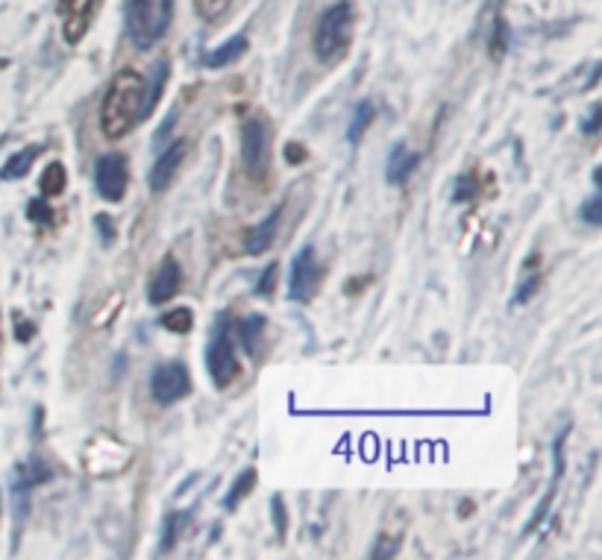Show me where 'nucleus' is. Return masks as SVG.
Listing matches in <instances>:
<instances>
[{
  "label": "nucleus",
  "mask_w": 602,
  "mask_h": 560,
  "mask_svg": "<svg viewBox=\"0 0 602 560\" xmlns=\"http://www.w3.org/2000/svg\"><path fill=\"white\" fill-rule=\"evenodd\" d=\"M148 115V80L132 68L118 71L100 103V132L109 141H121Z\"/></svg>",
  "instance_id": "f257e3e1"
},
{
  "label": "nucleus",
  "mask_w": 602,
  "mask_h": 560,
  "mask_svg": "<svg viewBox=\"0 0 602 560\" xmlns=\"http://www.w3.org/2000/svg\"><path fill=\"white\" fill-rule=\"evenodd\" d=\"M355 9L353 0H338L329 9H323L318 18L315 32H311V50H315L320 65H338L347 56L353 44Z\"/></svg>",
  "instance_id": "f03ea898"
},
{
  "label": "nucleus",
  "mask_w": 602,
  "mask_h": 560,
  "mask_svg": "<svg viewBox=\"0 0 602 560\" xmlns=\"http://www.w3.org/2000/svg\"><path fill=\"white\" fill-rule=\"evenodd\" d=\"M174 21V0H127L124 24L127 36L136 50L156 48L171 30Z\"/></svg>",
  "instance_id": "7ed1b4c3"
},
{
  "label": "nucleus",
  "mask_w": 602,
  "mask_h": 560,
  "mask_svg": "<svg viewBox=\"0 0 602 560\" xmlns=\"http://www.w3.org/2000/svg\"><path fill=\"white\" fill-rule=\"evenodd\" d=\"M271 144H274V129L271 120L262 115H253L244 120L241 127V164L250 179L265 182L271 173Z\"/></svg>",
  "instance_id": "20e7f679"
},
{
  "label": "nucleus",
  "mask_w": 602,
  "mask_h": 560,
  "mask_svg": "<svg viewBox=\"0 0 602 560\" xmlns=\"http://www.w3.org/2000/svg\"><path fill=\"white\" fill-rule=\"evenodd\" d=\"M206 369L215 387H227L238 378L241 364L236 355V341H232L229 329H215L211 341L206 346Z\"/></svg>",
  "instance_id": "39448f33"
},
{
  "label": "nucleus",
  "mask_w": 602,
  "mask_h": 560,
  "mask_svg": "<svg viewBox=\"0 0 602 560\" xmlns=\"http://www.w3.org/2000/svg\"><path fill=\"white\" fill-rule=\"evenodd\" d=\"M94 188L109 203H121L130 188V162L124 153H106L94 164Z\"/></svg>",
  "instance_id": "423d86ee"
},
{
  "label": "nucleus",
  "mask_w": 602,
  "mask_h": 560,
  "mask_svg": "<svg viewBox=\"0 0 602 560\" xmlns=\"http://www.w3.org/2000/svg\"><path fill=\"white\" fill-rule=\"evenodd\" d=\"M150 394L159 405H174L192 394V373L180 361L159 364L150 373Z\"/></svg>",
  "instance_id": "0eeeda50"
},
{
  "label": "nucleus",
  "mask_w": 602,
  "mask_h": 560,
  "mask_svg": "<svg viewBox=\"0 0 602 560\" xmlns=\"http://www.w3.org/2000/svg\"><path fill=\"white\" fill-rule=\"evenodd\" d=\"M318 282H320V262H318V253L315 246L306 244L303 250L294 255L292 262V279H288V297L297 299V302H309L315 297L318 290Z\"/></svg>",
  "instance_id": "6e6552de"
},
{
  "label": "nucleus",
  "mask_w": 602,
  "mask_h": 560,
  "mask_svg": "<svg viewBox=\"0 0 602 560\" xmlns=\"http://www.w3.org/2000/svg\"><path fill=\"white\" fill-rule=\"evenodd\" d=\"M57 13L62 18L65 41H68L71 48H76L94 24V18L100 13V0H59Z\"/></svg>",
  "instance_id": "1a4fd4ad"
},
{
  "label": "nucleus",
  "mask_w": 602,
  "mask_h": 560,
  "mask_svg": "<svg viewBox=\"0 0 602 560\" xmlns=\"http://www.w3.org/2000/svg\"><path fill=\"white\" fill-rule=\"evenodd\" d=\"M185 153H188V144L183 138H176L171 147L156 159V164L150 167V176H148V185H150L153 194L168 191L171 182L176 179V173H180V164L185 159Z\"/></svg>",
  "instance_id": "9d476101"
},
{
  "label": "nucleus",
  "mask_w": 602,
  "mask_h": 560,
  "mask_svg": "<svg viewBox=\"0 0 602 560\" xmlns=\"http://www.w3.org/2000/svg\"><path fill=\"white\" fill-rule=\"evenodd\" d=\"M180 288H183V267L174 255H165L159 271H156L150 279V288H148L150 306H165V302L180 294Z\"/></svg>",
  "instance_id": "9b49d317"
},
{
  "label": "nucleus",
  "mask_w": 602,
  "mask_h": 560,
  "mask_svg": "<svg viewBox=\"0 0 602 560\" xmlns=\"http://www.w3.org/2000/svg\"><path fill=\"white\" fill-rule=\"evenodd\" d=\"M567 434H571V429H564L559 438H555V443H553V461H555V476H553V481H550V490H546V496H544V502L538 505V511H535V517H532V522L526 525V534L532 531V529H538V525L546 520V513H550V508H553V499H555V490H559V484H562V476H564V440H567Z\"/></svg>",
  "instance_id": "f8f14e48"
},
{
  "label": "nucleus",
  "mask_w": 602,
  "mask_h": 560,
  "mask_svg": "<svg viewBox=\"0 0 602 560\" xmlns=\"http://www.w3.org/2000/svg\"><path fill=\"white\" fill-rule=\"evenodd\" d=\"M420 164V153H411L406 147V141H400L397 147L391 150V156H388V171H385V179L391 185H403L406 179L418 171Z\"/></svg>",
  "instance_id": "ddd939ff"
},
{
  "label": "nucleus",
  "mask_w": 602,
  "mask_h": 560,
  "mask_svg": "<svg viewBox=\"0 0 602 560\" xmlns=\"http://www.w3.org/2000/svg\"><path fill=\"white\" fill-rule=\"evenodd\" d=\"M280 220H283V206H276L271 215H267L259 227L256 229H250V235H247V244H244V250H247L250 255H262L267 246L274 244V238H276V229H280Z\"/></svg>",
  "instance_id": "4468645a"
},
{
  "label": "nucleus",
  "mask_w": 602,
  "mask_h": 560,
  "mask_svg": "<svg viewBox=\"0 0 602 560\" xmlns=\"http://www.w3.org/2000/svg\"><path fill=\"white\" fill-rule=\"evenodd\" d=\"M247 50H250L247 36H232L229 41L218 44L215 50H209V53L203 56V62H206V68H227V65L238 62Z\"/></svg>",
  "instance_id": "2eb2a0df"
},
{
  "label": "nucleus",
  "mask_w": 602,
  "mask_h": 560,
  "mask_svg": "<svg viewBox=\"0 0 602 560\" xmlns=\"http://www.w3.org/2000/svg\"><path fill=\"white\" fill-rule=\"evenodd\" d=\"M41 150H44L41 144H30V147L18 150L15 156H9L6 164H4V171H0V179H6V182H13V179L27 176V173H30V167H32V162H36L39 156H41Z\"/></svg>",
  "instance_id": "dca6fc26"
},
{
  "label": "nucleus",
  "mask_w": 602,
  "mask_h": 560,
  "mask_svg": "<svg viewBox=\"0 0 602 560\" xmlns=\"http://www.w3.org/2000/svg\"><path fill=\"white\" fill-rule=\"evenodd\" d=\"M236 332H238V341H241L244 350H247L250 355H259L262 341H265V317L262 315L244 317V320H238Z\"/></svg>",
  "instance_id": "f3484780"
},
{
  "label": "nucleus",
  "mask_w": 602,
  "mask_h": 560,
  "mask_svg": "<svg viewBox=\"0 0 602 560\" xmlns=\"http://www.w3.org/2000/svg\"><path fill=\"white\" fill-rule=\"evenodd\" d=\"M256 481H259V476H256V469H253V467H250V469H241L238 478L232 481V487L227 490V499L220 502V505H224L227 511H236V508L241 505V502L250 496V490L256 487Z\"/></svg>",
  "instance_id": "a211bd4d"
},
{
  "label": "nucleus",
  "mask_w": 602,
  "mask_h": 560,
  "mask_svg": "<svg viewBox=\"0 0 602 560\" xmlns=\"http://www.w3.org/2000/svg\"><path fill=\"white\" fill-rule=\"evenodd\" d=\"M65 185H68V173H65V164L62 162H50L48 167H44L41 179H39L41 197H59L65 191Z\"/></svg>",
  "instance_id": "6ab92c4d"
},
{
  "label": "nucleus",
  "mask_w": 602,
  "mask_h": 560,
  "mask_svg": "<svg viewBox=\"0 0 602 560\" xmlns=\"http://www.w3.org/2000/svg\"><path fill=\"white\" fill-rule=\"evenodd\" d=\"M373 115H376V106L371 103V100H362V103L355 106L353 118H350V123H347V141H350V144H359V141H362L364 129L371 127Z\"/></svg>",
  "instance_id": "aec40b11"
},
{
  "label": "nucleus",
  "mask_w": 602,
  "mask_h": 560,
  "mask_svg": "<svg viewBox=\"0 0 602 560\" xmlns=\"http://www.w3.org/2000/svg\"><path fill=\"white\" fill-rule=\"evenodd\" d=\"M188 522V513H168L165 517V525H162V552H171V548L176 546V540H180V534L185 529Z\"/></svg>",
  "instance_id": "412c9836"
},
{
  "label": "nucleus",
  "mask_w": 602,
  "mask_h": 560,
  "mask_svg": "<svg viewBox=\"0 0 602 560\" xmlns=\"http://www.w3.org/2000/svg\"><path fill=\"white\" fill-rule=\"evenodd\" d=\"M194 4V13L200 21H206V24H215L227 15V9L232 6V0H192Z\"/></svg>",
  "instance_id": "4be33fe9"
},
{
  "label": "nucleus",
  "mask_w": 602,
  "mask_h": 560,
  "mask_svg": "<svg viewBox=\"0 0 602 560\" xmlns=\"http://www.w3.org/2000/svg\"><path fill=\"white\" fill-rule=\"evenodd\" d=\"M162 326L174 332V334H185L194 326V315L192 308H171L168 315H162Z\"/></svg>",
  "instance_id": "5701e85b"
},
{
  "label": "nucleus",
  "mask_w": 602,
  "mask_h": 560,
  "mask_svg": "<svg viewBox=\"0 0 602 560\" xmlns=\"http://www.w3.org/2000/svg\"><path fill=\"white\" fill-rule=\"evenodd\" d=\"M271 513H274V525H276V537L285 540L288 537V513H285V499L274 496L271 499Z\"/></svg>",
  "instance_id": "b1692460"
},
{
  "label": "nucleus",
  "mask_w": 602,
  "mask_h": 560,
  "mask_svg": "<svg viewBox=\"0 0 602 560\" xmlns=\"http://www.w3.org/2000/svg\"><path fill=\"white\" fill-rule=\"evenodd\" d=\"M276 262L274 264H267L265 271H262V276H259V282H256V297H271L274 294V285H276Z\"/></svg>",
  "instance_id": "393cba45"
},
{
  "label": "nucleus",
  "mask_w": 602,
  "mask_h": 560,
  "mask_svg": "<svg viewBox=\"0 0 602 560\" xmlns=\"http://www.w3.org/2000/svg\"><path fill=\"white\" fill-rule=\"evenodd\" d=\"M582 220L590 223V227H602V197H599V191L582 206Z\"/></svg>",
  "instance_id": "a878e982"
},
{
  "label": "nucleus",
  "mask_w": 602,
  "mask_h": 560,
  "mask_svg": "<svg viewBox=\"0 0 602 560\" xmlns=\"http://www.w3.org/2000/svg\"><path fill=\"white\" fill-rule=\"evenodd\" d=\"M94 227L100 229V241H103V246H109V244L115 241V235H118V232H115V223L109 220L106 215H97V218H94Z\"/></svg>",
  "instance_id": "bb28decb"
},
{
  "label": "nucleus",
  "mask_w": 602,
  "mask_h": 560,
  "mask_svg": "<svg viewBox=\"0 0 602 560\" xmlns=\"http://www.w3.org/2000/svg\"><path fill=\"white\" fill-rule=\"evenodd\" d=\"M391 555H397V540H388V537L382 534L376 540V546L371 548V557H391Z\"/></svg>",
  "instance_id": "cd10ccee"
},
{
  "label": "nucleus",
  "mask_w": 602,
  "mask_h": 560,
  "mask_svg": "<svg viewBox=\"0 0 602 560\" xmlns=\"http://www.w3.org/2000/svg\"><path fill=\"white\" fill-rule=\"evenodd\" d=\"M306 147L303 144H297V141H292V144H285V162L288 164H300V162H306Z\"/></svg>",
  "instance_id": "c85d7f7f"
},
{
  "label": "nucleus",
  "mask_w": 602,
  "mask_h": 560,
  "mask_svg": "<svg viewBox=\"0 0 602 560\" xmlns=\"http://www.w3.org/2000/svg\"><path fill=\"white\" fill-rule=\"evenodd\" d=\"M27 211H30V220H36V223H50L53 220V211L44 203H39V200H36V203H30Z\"/></svg>",
  "instance_id": "c756f323"
},
{
  "label": "nucleus",
  "mask_w": 602,
  "mask_h": 560,
  "mask_svg": "<svg viewBox=\"0 0 602 560\" xmlns=\"http://www.w3.org/2000/svg\"><path fill=\"white\" fill-rule=\"evenodd\" d=\"M599 118H602V109H599V103L590 109V115H588V120L582 123V132L585 136H597L599 132Z\"/></svg>",
  "instance_id": "7c9ffc66"
},
{
  "label": "nucleus",
  "mask_w": 602,
  "mask_h": 560,
  "mask_svg": "<svg viewBox=\"0 0 602 560\" xmlns=\"http://www.w3.org/2000/svg\"><path fill=\"white\" fill-rule=\"evenodd\" d=\"M32 334H36V326H32L30 320H21V323H18V341H24V343H27V341L32 338Z\"/></svg>",
  "instance_id": "2f4dec72"
},
{
  "label": "nucleus",
  "mask_w": 602,
  "mask_h": 560,
  "mask_svg": "<svg viewBox=\"0 0 602 560\" xmlns=\"http://www.w3.org/2000/svg\"><path fill=\"white\" fill-rule=\"evenodd\" d=\"M362 282H364V279H353V282H350L353 288H347V290H350V294H355V290H362Z\"/></svg>",
  "instance_id": "473e14b6"
},
{
  "label": "nucleus",
  "mask_w": 602,
  "mask_h": 560,
  "mask_svg": "<svg viewBox=\"0 0 602 560\" xmlns=\"http://www.w3.org/2000/svg\"><path fill=\"white\" fill-rule=\"evenodd\" d=\"M0 341H4V338H0Z\"/></svg>",
  "instance_id": "72a5a7b5"
}]
</instances>
